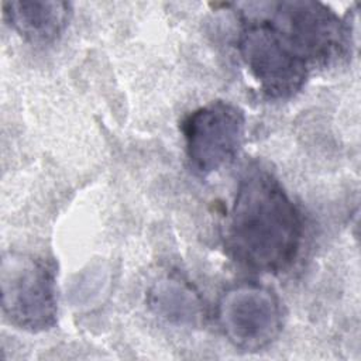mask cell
<instances>
[{"mask_svg":"<svg viewBox=\"0 0 361 361\" xmlns=\"http://www.w3.org/2000/svg\"><path fill=\"white\" fill-rule=\"evenodd\" d=\"M240 10L238 54L250 75L269 99H289L306 83L310 66L296 54L257 3H243Z\"/></svg>","mask_w":361,"mask_h":361,"instance_id":"obj_2","label":"cell"},{"mask_svg":"<svg viewBox=\"0 0 361 361\" xmlns=\"http://www.w3.org/2000/svg\"><path fill=\"white\" fill-rule=\"evenodd\" d=\"M68 1H4L6 23L24 39L34 44H49L66 30L72 17Z\"/></svg>","mask_w":361,"mask_h":361,"instance_id":"obj_7","label":"cell"},{"mask_svg":"<svg viewBox=\"0 0 361 361\" xmlns=\"http://www.w3.org/2000/svg\"><path fill=\"white\" fill-rule=\"evenodd\" d=\"M149 307L176 324H195L202 317V300L188 281L179 276L159 279L148 290Z\"/></svg>","mask_w":361,"mask_h":361,"instance_id":"obj_8","label":"cell"},{"mask_svg":"<svg viewBox=\"0 0 361 361\" xmlns=\"http://www.w3.org/2000/svg\"><path fill=\"white\" fill-rule=\"evenodd\" d=\"M217 320L223 334L235 348L259 351L278 337L282 329V307L269 288L243 282L221 295Z\"/></svg>","mask_w":361,"mask_h":361,"instance_id":"obj_6","label":"cell"},{"mask_svg":"<svg viewBox=\"0 0 361 361\" xmlns=\"http://www.w3.org/2000/svg\"><path fill=\"white\" fill-rule=\"evenodd\" d=\"M244 111L224 100L210 102L190 111L180 123L186 157L199 175H210L228 165L245 138Z\"/></svg>","mask_w":361,"mask_h":361,"instance_id":"obj_5","label":"cell"},{"mask_svg":"<svg viewBox=\"0 0 361 361\" xmlns=\"http://www.w3.org/2000/svg\"><path fill=\"white\" fill-rule=\"evenodd\" d=\"M1 313L17 329L45 331L58 316L56 269L47 258L10 251L0 269Z\"/></svg>","mask_w":361,"mask_h":361,"instance_id":"obj_3","label":"cell"},{"mask_svg":"<svg viewBox=\"0 0 361 361\" xmlns=\"http://www.w3.org/2000/svg\"><path fill=\"white\" fill-rule=\"evenodd\" d=\"M261 13L310 66H324L351 52V24L319 1L257 3Z\"/></svg>","mask_w":361,"mask_h":361,"instance_id":"obj_4","label":"cell"},{"mask_svg":"<svg viewBox=\"0 0 361 361\" xmlns=\"http://www.w3.org/2000/svg\"><path fill=\"white\" fill-rule=\"evenodd\" d=\"M302 235L300 213L279 180L259 165L247 168L226 223L227 254L252 271L278 274L296 259Z\"/></svg>","mask_w":361,"mask_h":361,"instance_id":"obj_1","label":"cell"}]
</instances>
